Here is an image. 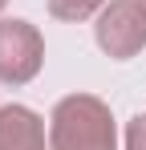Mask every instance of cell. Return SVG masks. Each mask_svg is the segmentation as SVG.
I'll return each instance as SVG.
<instances>
[{
    "mask_svg": "<svg viewBox=\"0 0 146 150\" xmlns=\"http://www.w3.org/2000/svg\"><path fill=\"white\" fill-rule=\"evenodd\" d=\"M49 150H118V126L110 105L94 93H69L53 105Z\"/></svg>",
    "mask_w": 146,
    "mask_h": 150,
    "instance_id": "cell-1",
    "label": "cell"
},
{
    "mask_svg": "<svg viewBox=\"0 0 146 150\" xmlns=\"http://www.w3.org/2000/svg\"><path fill=\"white\" fill-rule=\"evenodd\" d=\"M97 49L114 61H130L146 49V8L138 0H110L97 12Z\"/></svg>",
    "mask_w": 146,
    "mask_h": 150,
    "instance_id": "cell-2",
    "label": "cell"
},
{
    "mask_svg": "<svg viewBox=\"0 0 146 150\" xmlns=\"http://www.w3.org/2000/svg\"><path fill=\"white\" fill-rule=\"evenodd\" d=\"M45 65V37L28 21H0V85H28Z\"/></svg>",
    "mask_w": 146,
    "mask_h": 150,
    "instance_id": "cell-3",
    "label": "cell"
},
{
    "mask_svg": "<svg viewBox=\"0 0 146 150\" xmlns=\"http://www.w3.org/2000/svg\"><path fill=\"white\" fill-rule=\"evenodd\" d=\"M0 150H45V122L28 105H0Z\"/></svg>",
    "mask_w": 146,
    "mask_h": 150,
    "instance_id": "cell-4",
    "label": "cell"
},
{
    "mask_svg": "<svg viewBox=\"0 0 146 150\" xmlns=\"http://www.w3.org/2000/svg\"><path fill=\"white\" fill-rule=\"evenodd\" d=\"M106 4H110V0H49V16H53V21H69V25H77V21L97 16Z\"/></svg>",
    "mask_w": 146,
    "mask_h": 150,
    "instance_id": "cell-5",
    "label": "cell"
},
{
    "mask_svg": "<svg viewBox=\"0 0 146 150\" xmlns=\"http://www.w3.org/2000/svg\"><path fill=\"white\" fill-rule=\"evenodd\" d=\"M126 150H146V114L130 118V126H126Z\"/></svg>",
    "mask_w": 146,
    "mask_h": 150,
    "instance_id": "cell-6",
    "label": "cell"
},
{
    "mask_svg": "<svg viewBox=\"0 0 146 150\" xmlns=\"http://www.w3.org/2000/svg\"><path fill=\"white\" fill-rule=\"evenodd\" d=\"M4 8H8V0H0V12H4Z\"/></svg>",
    "mask_w": 146,
    "mask_h": 150,
    "instance_id": "cell-7",
    "label": "cell"
},
{
    "mask_svg": "<svg viewBox=\"0 0 146 150\" xmlns=\"http://www.w3.org/2000/svg\"><path fill=\"white\" fill-rule=\"evenodd\" d=\"M138 4H142V8H146V0H138Z\"/></svg>",
    "mask_w": 146,
    "mask_h": 150,
    "instance_id": "cell-8",
    "label": "cell"
}]
</instances>
